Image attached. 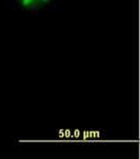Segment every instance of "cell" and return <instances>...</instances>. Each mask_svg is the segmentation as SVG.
Here are the masks:
<instances>
[{
  "label": "cell",
  "instance_id": "1",
  "mask_svg": "<svg viewBox=\"0 0 140 159\" xmlns=\"http://www.w3.org/2000/svg\"><path fill=\"white\" fill-rule=\"evenodd\" d=\"M55 1L56 0H11V4L15 10L35 13L47 10L55 3Z\"/></svg>",
  "mask_w": 140,
  "mask_h": 159
}]
</instances>
